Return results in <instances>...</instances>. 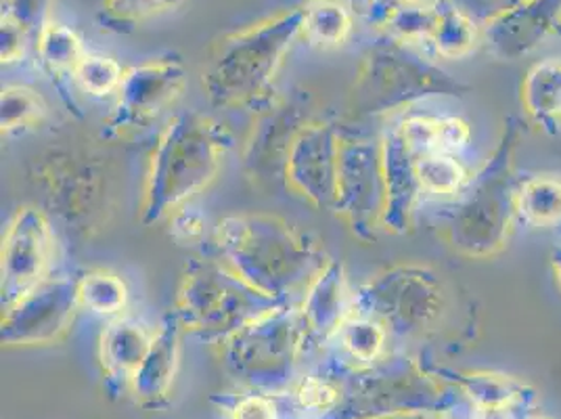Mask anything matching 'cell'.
Here are the masks:
<instances>
[{
    "label": "cell",
    "mask_w": 561,
    "mask_h": 419,
    "mask_svg": "<svg viewBox=\"0 0 561 419\" xmlns=\"http://www.w3.org/2000/svg\"><path fill=\"white\" fill-rule=\"evenodd\" d=\"M231 145V133L202 112L187 110L168 117L147 166L140 225L162 223L210 186Z\"/></svg>",
    "instance_id": "obj_1"
},
{
    "label": "cell",
    "mask_w": 561,
    "mask_h": 419,
    "mask_svg": "<svg viewBox=\"0 0 561 419\" xmlns=\"http://www.w3.org/2000/svg\"><path fill=\"white\" fill-rule=\"evenodd\" d=\"M216 248L241 280L280 303L306 292L329 260L308 235L275 214H237L220 220Z\"/></svg>",
    "instance_id": "obj_2"
},
{
    "label": "cell",
    "mask_w": 561,
    "mask_h": 419,
    "mask_svg": "<svg viewBox=\"0 0 561 419\" xmlns=\"http://www.w3.org/2000/svg\"><path fill=\"white\" fill-rule=\"evenodd\" d=\"M519 135L522 124L507 117L491 158L469 179L443 216L440 235L459 257L486 260L501 254L510 244L517 218L515 151Z\"/></svg>",
    "instance_id": "obj_3"
},
{
    "label": "cell",
    "mask_w": 561,
    "mask_h": 419,
    "mask_svg": "<svg viewBox=\"0 0 561 419\" xmlns=\"http://www.w3.org/2000/svg\"><path fill=\"white\" fill-rule=\"evenodd\" d=\"M305 9H287L220 38L202 71L214 107H257L271 99L273 82L294 43L302 38Z\"/></svg>",
    "instance_id": "obj_4"
},
{
    "label": "cell",
    "mask_w": 561,
    "mask_h": 419,
    "mask_svg": "<svg viewBox=\"0 0 561 419\" xmlns=\"http://www.w3.org/2000/svg\"><path fill=\"white\" fill-rule=\"evenodd\" d=\"M346 377L340 405L323 419H420L446 414L453 405L446 377L407 354L354 365Z\"/></svg>",
    "instance_id": "obj_5"
},
{
    "label": "cell",
    "mask_w": 561,
    "mask_h": 419,
    "mask_svg": "<svg viewBox=\"0 0 561 419\" xmlns=\"http://www.w3.org/2000/svg\"><path fill=\"white\" fill-rule=\"evenodd\" d=\"M468 84L427 59L420 47L381 36L365 53L352 84L356 116H383L438 97H463Z\"/></svg>",
    "instance_id": "obj_6"
},
{
    "label": "cell",
    "mask_w": 561,
    "mask_h": 419,
    "mask_svg": "<svg viewBox=\"0 0 561 419\" xmlns=\"http://www.w3.org/2000/svg\"><path fill=\"white\" fill-rule=\"evenodd\" d=\"M280 304L285 303L241 280L227 262L193 258L183 271L172 310L183 331L218 347Z\"/></svg>",
    "instance_id": "obj_7"
},
{
    "label": "cell",
    "mask_w": 561,
    "mask_h": 419,
    "mask_svg": "<svg viewBox=\"0 0 561 419\" xmlns=\"http://www.w3.org/2000/svg\"><path fill=\"white\" fill-rule=\"evenodd\" d=\"M34 186L45 208L73 235L91 237L112 210V179L103 158L82 145H53L34 158Z\"/></svg>",
    "instance_id": "obj_8"
},
{
    "label": "cell",
    "mask_w": 561,
    "mask_h": 419,
    "mask_svg": "<svg viewBox=\"0 0 561 419\" xmlns=\"http://www.w3.org/2000/svg\"><path fill=\"white\" fill-rule=\"evenodd\" d=\"M305 352L300 306L291 303L268 310L218 344L225 370L262 395L291 388Z\"/></svg>",
    "instance_id": "obj_9"
},
{
    "label": "cell",
    "mask_w": 561,
    "mask_h": 419,
    "mask_svg": "<svg viewBox=\"0 0 561 419\" xmlns=\"http://www.w3.org/2000/svg\"><path fill=\"white\" fill-rule=\"evenodd\" d=\"M448 287L427 264L407 262L379 271L352 290V313L371 317L397 338H421L445 324Z\"/></svg>",
    "instance_id": "obj_10"
},
{
    "label": "cell",
    "mask_w": 561,
    "mask_h": 419,
    "mask_svg": "<svg viewBox=\"0 0 561 419\" xmlns=\"http://www.w3.org/2000/svg\"><path fill=\"white\" fill-rule=\"evenodd\" d=\"M187 71L179 57H158L124 70L112 112L103 120V137L130 139L153 126L179 101Z\"/></svg>",
    "instance_id": "obj_11"
},
{
    "label": "cell",
    "mask_w": 561,
    "mask_h": 419,
    "mask_svg": "<svg viewBox=\"0 0 561 419\" xmlns=\"http://www.w3.org/2000/svg\"><path fill=\"white\" fill-rule=\"evenodd\" d=\"M383 208L386 183L381 143L342 133L333 212L346 223L354 237L371 244L381 229Z\"/></svg>",
    "instance_id": "obj_12"
},
{
    "label": "cell",
    "mask_w": 561,
    "mask_h": 419,
    "mask_svg": "<svg viewBox=\"0 0 561 419\" xmlns=\"http://www.w3.org/2000/svg\"><path fill=\"white\" fill-rule=\"evenodd\" d=\"M78 281L80 278L71 275H48L20 303L2 310V347L25 349L57 342L70 329L78 308H82Z\"/></svg>",
    "instance_id": "obj_13"
},
{
    "label": "cell",
    "mask_w": 561,
    "mask_h": 419,
    "mask_svg": "<svg viewBox=\"0 0 561 419\" xmlns=\"http://www.w3.org/2000/svg\"><path fill=\"white\" fill-rule=\"evenodd\" d=\"M300 97H271L257 105L250 135L241 151V166L257 186L285 183V166L298 133L312 120Z\"/></svg>",
    "instance_id": "obj_14"
},
{
    "label": "cell",
    "mask_w": 561,
    "mask_h": 419,
    "mask_svg": "<svg viewBox=\"0 0 561 419\" xmlns=\"http://www.w3.org/2000/svg\"><path fill=\"white\" fill-rule=\"evenodd\" d=\"M55 250L47 214L24 206L11 218L0 252V304L2 310L20 303L27 292L48 278Z\"/></svg>",
    "instance_id": "obj_15"
},
{
    "label": "cell",
    "mask_w": 561,
    "mask_h": 419,
    "mask_svg": "<svg viewBox=\"0 0 561 419\" xmlns=\"http://www.w3.org/2000/svg\"><path fill=\"white\" fill-rule=\"evenodd\" d=\"M340 143L342 131L335 124L312 117L291 145L285 185L314 208L333 210Z\"/></svg>",
    "instance_id": "obj_16"
},
{
    "label": "cell",
    "mask_w": 561,
    "mask_h": 419,
    "mask_svg": "<svg viewBox=\"0 0 561 419\" xmlns=\"http://www.w3.org/2000/svg\"><path fill=\"white\" fill-rule=\"evenodd\" d=\"M561 34V0H524L482 25V45L499 61H517Z\"/></svg>",
    "instance_id": "obj_17"
},
{
    "label": "cell",
    "mask_w": 561,
    "mask_h": 419,
    "mask_svg": "<svg viewBox=\"0 0 561 419\" xmlns=\"http://www.w3.org/2000/svg\"><path fill=\"white\" fill-rule=\"evenodd\" d=\"M379 143L386 183V208L381 216V229L388 234H407L413 227V218L423 197L417 174L420 156L404 140L397 122L381 133Z\"/></svg>",
    "instance_id": "obj_18"
},
{
    "label": "cell",
    "mask_w": 561,
    "mask_h": 419,
    "mask_svg": "<svg viewBox=\"0 0 561 419\" xmlns=\"http://www.w3.org/2000/svg\"><path fill=\"white\" fill-rule=\"evenodd\" d=\"M306 350L335 342L340 327L352 315V287L340 260L329 258L312 278L300 303Z\"/></svg>",
    "instance_id": "obj_19"
},
{
    "label": "cell",
    "mask_w": 561,
    "mask_h": 419,
    "mask_svg": "<svg viewBox=\"0 0 561 419\" xmlns=\"http://www.w3.org/2000/svg\"><path fill=\"white\" fill-rule=\"evenodd\" d=\"M181 331L179 317L174 310H168L160 327L153 331L149 352L130 382V395L147 411H160L170 405L181 363Z\"/></svg>",
    "instance_id": "obj_20"
},
{
    "label": "cell",
    "mask_w": 561,
    "mask_h": 419,
    "mask_svg": "<svg viewBox=\"0 0 561 419\" xmlns=\"http://www.w3.org/2000/svg\"><path fill=\"white\" fill-rule=\"evenodd\" d=\"M151 340L153 331L130 317H116L105 326L99 338V363L110 388H130L135 373L149 352Z\"/></svg>",
    "instance_id": "obj_21"
},
{
    "label": "cell",
    "mask_w": 561,
    "mask_h": 419,
    "mask_svg": "<svg viewBox=\"0 0 561 419\" xmlns=\"http://www.w3.org/2000/svg\"><path fill=\"white\" fill-rule=\"evenodd\" d=\"M457 393L468 398L476 411L524 409L535 398V390L514 375L496 372H453Z\"/></svg>",
    "instance_id": "obj_22"
},
{
    "label": "cell",
    "mask_w": 561,
    "mask_h": 419,
    "mask_svg": "<svg viewBox=\"0 0 561 419\" xmlns=\"http://www.w3.org/2000/svg\"><path fill=\"white\" fill-rule=\"evenodd\" d=\"M36 57L41 68L50 76L55 89L61 94V99L71 107V112L78 114L76 99L70 93L68 82L73 80V71L78 68L80 59L84 57V48L80 36L68 25L48 22L43 32L36 38Z\"/></svg>",
    "instance_id": "obj_23"
},
{
    "label": "cell",
    "mask_w": 561,
    "mask_h": 419,
    "mask_svg": "<svg viewBox=\"0 0 561 419\" xmlns=\"http://www.w3.org/2000/svg\"><path fill=\"white\" fill-rule=\"evenodd\" d=\"M404 140L417 156L427 154H459L469 139L471 128L461 117L413 116L400 117L397 122Z\"/></svg>",
    "instance_id": "obj_24"
},
{
    "label": "cell",
    "mask_w": 561,
    "mask_h": 419,
    "mask_svg": "<svg viewBox=\"0 0 561 419\" xmlns=\"http://www.w3.org/2000/svg\"><path fill=\"white\" fill-rule=\"evenodd\" d=\"M436 25L427 47L443 59H463L482 45V25L455 0H436Z\"/></svg>",
    "instance_id": "obj_25"
},
{
    "label": "cell",
    "mask_w": 561,
    "mask_h": 419,
    "mask_svg": "<svg viewBox=\"0 0 561 419\" xmlns=\"http://www.w3.org/2000/svg\"><path fill=\"white\" fill-rule=\"evenodd\" d=\"M302 20V38L312 47H342L351 38L354 9L344 0H308Z\"/></svg>",
    "instance_id": "obj_26"
},
{
    "label": "cell",
    "mask_w": 561,
    "mask_h": 419,
    "mask_svg": "<svg viewBox=\"0 0 561 419\" xmlns=\"http://www.w3.org/2000/svg\"><path fill=\"white\" fill-rule=\"evenodd\" d=\"M522 105L540 124L561 122V59L535 64L522 82Z\"/></svg>",
    "instance_id": "obj_27"
},
{
    "label": "cell",
    "mask_w": 561,
    "mask_h": 419,
    "mask_svg": "<svg viewBox=\"0 0 561 419\" xmlns=\"http://www.w3.org/2000/svg\"><path fill=\"white\" fill-rule=\"evenodd\" d=\"M517 218L530 227H553L561 223V179L535 174L519 181Z\"/></svg>",
    "instance_id": "obj_28"
},
{
    "label": "cell",
    "mask_w": 561,
    "mask_h": 419,
    "mask_svg": "<svg viewBox=\"0 0 561 419\" xmlns=\"http://www.w3.org/2000/svg\"><path fill=\"white\" fill-rule=\"evenodd\" d=\"M388 338L390 333L381 324L371 317L352 313L344 326L340 327L335 342L354 365H371L386 354Z\"/></svg>",
    "instance_id": "obj_29"
},
{
    "label": "cell",
    "mask_w": 561,
    "mask_h": 419,
    "mask_svg": "<svg viewBox=\"0 0 561 419\" xmlns=\"http://www.w3.org/2000/svg\"><path fill=\"white\" fill-rule=\"evenodd\" d=\"M80 306L103 317H117L128 304V287L124 280L105 269L84 273L78 281Z\"/></svg>",
    "instance_id": "obj_30"
},
{
    "label": "cell",
    "mask_w": 561,
    "mask_h": 419,
    "mask_svg": "<svg viewBox=\"0 0 561 419\" xmlns=\"http://www.w3.org/2000/svg\"><path fill=\"white\" fill-rule=\"evenodd\" d=\"M47 110L43 94L36 93L34 89L22 84L4 87L0 99L2 135H15L34 128L47 117Z\"/></svg>",
    "instance_id": "obj_31"
},
{
    "label": "cell",
    "mask_w": 561,
    "mask_h": 419,
    "mask_svg": "<svg viewBox=\"0 0 561 419\" xmlns=\"http://www.w3.org/2000/svg\"><path fill=\"white\" fill-rule=\"evenodd\" d=\"M421 189L430 195H459L469 183L468 168L457 154H427L417 160Z\"/></svg>",
    "instance_id": "obj_32"
},
{
    "label": "cell",
    "mask_w": 561,
    "mask_h": 419,
    "mask_svg": "<svg viewBox=\"0 0 561 419\" xmlns=\"http://www.w3.org/2000/svg\"><path fill=\"white\" fill-rule=\"evenodd\" d=\"M185 0H101V27L128 32L135 25L176 11Z\"/></svg>",
    "instance_id": "obj_33"
},
{
    "label": "cell",
    "mask_w": 561,
    "mask_h": 419,
    "mask_svg": "<svg viewBox=\"0 0 561 419\" xmlns=\"http://www.w3.org/2000/svg\"><path fill=\"white\" fill-rule=\"evenodd\" d=\"M124 78V70L116 59L99 53H84L73 71V82L93 97L116 94Z\"/></svg>",
    "instance_id": "obj_34"
},
{
    "label": "cell",
    "mask_w": 561,
    "mask_h": 419,
    "mask_svg": "<svg viewBox=\"0 0 561 419\" xmlns=\"http://www.w3.org/2000/svg\"><path fill=\"white\" fill-rule=\"evenodd\" d=\"M294 400L310 414H319L321 418L329 416L342 400V386L325 375H302L291 386Z\"/></svg>",
    "instance_id": "obj_35"
},
{
    "label": "cell",
    "mask_w": 561,
    "mask_h": 419,
    "mask_svg": "<svg viewBox=\"0 0 561 419\" xmlns=\"http://www.w3.org/2000/svg\"><path fill=\"white\" fill-rule=\"evenodd\" d=\"M32 43L30 34L25 32L24 25L20 24L11 13L2 11L0 15V57L2 66H11L20 61L25 55V50Z\"/></svg>",
    "instance_id": "obj_36"
},
{
    "label": "cell",
    "mask_w": 561,
    "mask_h": 419,
    "mask_svg": "<svg viewBox=\"0 0 561 419\" xmlns=\"http://www.w3.org/2000/svg\"><path fill=\"white\" fill-rule=\"evenodd\" d=\"M48 7H50V0H2V11L11 13L20 24L24 25L34 45L43 27L48 24Z\"/></svg>",
    "instance_id": "obj_37"
},
{
    "label": "cell",
    "mask_w": 561,
    "mask_h": 419,
    "mask_svg": "<svg viewBox=\"0 0 561 419\" xmlns=\"http://www.w3.org/2000/svg\"><path fill=\"white\" fill-rule=\"evenodd\" d=\"M170 235L176 241L191 244L199 241L206 235V216L193 206H183L170 214Z\"/></svg>",
    "instance_id": "obj_38"
},
{
    "label": "cell",
    "mask_w": 561,
    "mask_h": 419,
    "mask_svg": "<svg viewBox=\"0 0 561 419\" xmlns=\"http://www.w3.org/2000/svg\"><path fill=\"white\" fill-rule=\"evenodd\" d=\"M231 419H279L273 398L262 393L239 396L231 407Z\"/></svg>",
    "instance_id": "obj_39"
},
{
    "label": "cell",
    "mask_w": 561,
    "mask_h": 419,
    "mask_svg": "<svg viewBox=\"0 0 561 419\" xmlns=\"http://www.w3.org/2000/svg\"><path fill=\"white\" fill-rule=\"evenodd\" d=\"M468 15L480 25H486L492 20L505 15L507 11L522 4L524 0H455Z\"/></svg>",
    "instance_id": "obj_40"
},
{
    "label": "cell",
    "mask_w": 561,
    "mask_h": 419,
    "mask_svg": "<svg viewBox=\"0 0 561 419\" xmlns=\"http://www.w3.org/2000/svg\"><path fill=\"white\" fill-rule=\"evenodd\" d=\"M478 419H515L514 409L505 411H478Z\"/></svg>",
    "instance_id": "obj_41"
},
{
    "label": "cell",
    "mask_w": 561,
    "mask_h": 419,
    "mask_svg": "<svg viewBox=\"0 0 561 419\" xmlns=\"http://www.w3.org/2000/svg\"><path fill=\"white\" fill-rule=\"evenodd\" d=\"M551 269H553L556 281H558V285L561 287V248H556L551 252Z\"/></svg>",
    "instance_id": "obj_42"
},
{
    "label": "cell",
    "mask_w": 561,
    "mask_h": 419,
    "mask_svg": "<svg viewBox=\"0 0 561 419\" xmlns=\"http://www.w3.org/2000/svg\"><path fill=\"white\" fill-rule=\"evenodd\" d=\"M344 2H348L354 11H358V13H360V11H363V7H365L369 0H344Z\"/></svg>",
    "instance_id": "obj_43"
},
{
    "label": "cell",
    "mask_w": 561,
    "mask_h": 419,
    "mask_svg": "<svg viewBox=\"0 0 561 419\" xmlns=\"http://www.w3.org/2000/svg\"><path fill=\"white\" fill-rule=\"evenodd\" d=\"M432 419H453L450 416H446V414H438V416H434Z\"/></svg>",
    "instance_id": "obj_44"
},
{
    "label": "cell",
    "mask_w": 561,
    "mask_h": 419,
    "mask_svg": "<svg viewBox=\"0 0 561 419\" xmlns=\"http://www.w3.org/2000/svg\"><path fill=\"white\" fill-rule=\"evenodd\" d=\"M524 419H551V418H547V416H530V418H524Z\"/></svg>",
    "instance_id": "obj_45"
}]
</instances>
